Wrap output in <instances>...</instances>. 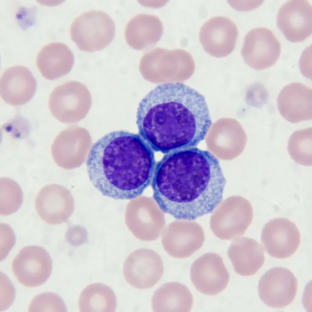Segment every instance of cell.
I'll list each match as a JSON object with an SVG mask.
<instances>
[{
    "label": "cell",
    "instance_id": "cell-1",
    "mask_svg": "<svg viewBox=\"0 0 312 312\" xmlns=\"http://www.w3.org/2000/svg\"><path fill=\"white\" fill-rule=\"evenodd\" d=\"M226 183L218 159L194 147L166 158L156 171L153 197L177 219L193 221L211 213L222 201Z\"/></svg>",
    "mask_w": 312,
    "mask_h": 312
},
{
    "label": "cell",
    "instance_id": "cell-6",
    "mask_svg": "<svg viewBox=\"0 0 312 312\" xmlns=\"http://www.w3.org/2000/svg\"><path fill=\"white\" fill-rule=\"evenodd\" d=\"M52 269V261L47 251L38 246L22 248L12 264L13 274L23 285L35 287L44 283L49 278Z\"/></svg>",
    "mask_w": 312,
    "mask_h": 312
},
{
    "label": "cell",
    "instance_id": "cell-8",
    "mask_svg": "<svg viewBox=\"0 0 312 312\" xmlns=\"http://www.w3.org/2000/svg\"><path fill=\"white\" fill-rule=\"evenodd\" d=\"M297 286V279L289 270L275 267L268 270L261 278L258 293L260 299L267 306L282 308L293 301Z\"/></svg>",
    "mask_w": 312,
    "mask_h": 312
},
{
    "label": "cell",
    "instance_id": "cell-16",
    "mask_svg": "<svg viewBox=\"0 0 312 312\" xmlns=\"http://www.w3.org/2000/svg\"><path fill=\"white\" fill-rule=\"evenodd\" d=\"M36 81L30 70L21 66L7 68L0 79L1 97L7 104L19 106L30 101L35 93Z\"/></svg>",
    "mask_w": 312,
    "mask_h": 312
},
{
    "label": "cell",
    "instance_id": "cell-5",
    "mask_svg": "<svg viewBox=\"0 0 312 312\" xmlns=\"http://www.w3.org/2000/svg\"><path fill=\"white\" fill-rule=\"evenodd\" d=\"M91 105L90 91L85 84L77 81H69L57 86L48 100L51 114L63 123L76 122L83 119Z\"/></svg>",
    "mask_w": 312,
    "mask_h": 312
},
{
    "label": "cell",
    "instance_id": "cell-22",
    "mask_svg": "<svg viewBox=\"0 0 312 312\" xmlns=\"http://www.w3.org/2000/svg\"><path fill=\"white\" fill-rule=\"evenodd\" d=\"M288 150L297 164L304 166L312 165V127L294 131L289 138Z\"/></svg>",
    "mask_w": 312,
    "mask_h": 312
},
{
    "label": "cell",
    "instance_id": "cell-18",
    "mask_svg": "<svg viewBox=\"0 0 312 312\" xmlns=\"http://www.w3.org/2000/svg\"><path fill=\"white\" fill-rule=\"evenodd\" d=\"M238 238L229 246L228 257L237 274L243 276L254 275L264 262V250L254 239Z\"/></svg>",
    "mask_w": 312,
    "mask_h": 312
},
{
    "label": "cell",
    "instance_id": "cell-13",
    "mask_svg": "<svg viewBox=\"0 0 312 312\" xmlns=\"http://www.w3.org/2000/svg\"><path fill=\"white\" fill-rule=\"evenodd\" d=\"M35 207L41 218L52 225L66 222L74 209V200L70 192L57 184L45 186L37 193Z\"/></svg>",
    "mask_w": 312,
    "mask_h": 312
},
{
    "label": "cell",
    "instance_id": "cell-4",
    "mask_svg": "<svg viewBox=\"0 0 312 312\" xmlns=\"http://www.w3.org/2000/svg\"><path fill=\"white\" fill-rule=\"evenodd\" d=\"M114 22L107 14L99 10L83 12L73 21L70 27L72 41L81 50H100L112 42L115 36Z\"/></svg>",
    "mask_w": 312,
    "mask_h": 312
},
{
    "label": "cell",
    "instance_id": "cell-7",
    "mask_svg": "<svg viewBox=\"0 0 312 312\" xmlns=\"http://www.w3.org/2000/svg\"><path fill=\"white\" fill-rule=\"evenodd\" d=\"M281 44L270 30L258 27L244 37L241 53L245 62L257 70L274 66L280 57Z\"/></svg>",
    "mask_w": 312,
    "mask_h": 312
},
{
    "label": "cell",
    "instance_id": "cell-23",
    "mask_svg": "<svg viewBox=\"0 0 312 312\" xmlns=\"http://www.w3.org/2000/svg\"><path fill=\"white\" fill-rule=\"evenodd\" d=\"M21 188L14 180L2 177L0 179V214L8 215L18 211L23 202Z\"/></svg>",
    "mask_w": 312,
    "mask_h": 312
},
{
    "label": "cell",
    "instance_id": "cell-11",
    "mask_svg": "<svg viewBox=\"0 0 312 312\" xmlns=\"http://www.w3.org/2000/svg\"><path fill=\"white\" fill-rule=\"evenodd\" d=\"M261 236L267 253L277 258L290 257L301 243V235L297 226L285 218H276L268 221L264 226Z\"/></svg>",
    "mask_w": 312,
    "mask_h": 312
},
{
    "label": "cell",
    "instance_id": "cell-3",
    "mask_svg": "<svg viewBox=\"0 0 312 312\" xmlns=\"http://www.w3.org/2000/svg\"><path fill=\"white\" fill-rule=\"evenodd\" d=\"M89 180L104 196L117 200L140 196L149 184L153 154L135 135L110 132L92 146L86 161Z\"/></svg>",
    "mask_w": 312,
    "mask_h": 312
},
{
    "label": "cell",
    "instance_id": "cell-25",
    "mask_svg": "<svg viewBox=\"0 0 312 312\" xmlns=\"http://www.w3.org/2000/svg\"><path fill=\"white\" fill-rule=\"evenodd\" d=\"M0 311L6 310L11 305L15 296L14 287L9 278L0 272Z\"/></svg>",
    "mask_w": 312,
    "mask_h": 312
},
{
    "label": "cell",
    "instance_id": "cell-15",
    "mask_svg": "<svg viewBox=\"0 0 312 312\" xmlns=\"http://www.w3.org/2000/svg\"><path fill=\"white\" fill-rule=\"evenodd\" d=\"M282 117L292 123L312 119V89L300 83H292L281 90L277 100Z\"/></svg>",
    "mask_w": 312,
    "mask_h": 312
},
{
    "label": "cell",
    "instance_id": "cell-17",
    "mask_svg": "<svg viewBox=\"0 0 312 312\" xmlns=\"http://www.w3.org/2000/svg\"><path fill=\"white\" fill-rule=\"evenodd\" d=\"M74 64L73 54L64 44L53 42L44 45L38 53L36 64L46 79H58L69 73Z\"/></svg>",
    "mask_w": 312,
    "mask_h": 312
},
{
    "label": "cell",
    "instance_id": "cell-2",
    "mask_svg": "<svg viewBox=\"0 0 312 312\" xmlns=\"http://www.w3.org/2000/svg\"><path fill=\"white\" fill-rule=\"evenodd\" d=\"M136 123L156 150L168 152L195 147L212 124L205 97L181 83L158 86L139 104Z\"/></svg>",
    "mask_w": 312,
    "mask_h": 312
},
{
    "label": "cell",
    "instance_id": "cell-10",
    "mask_svg": "<svg viewBox=\"0 0 312 312\" xmlns=\"http://www.w3.org/2000/svg\"><path fill=\"white\" fill-rule=\"evenodd\" d=\"M190 277L198 291L209 296L217 295L224 290L230 278L222 258L214 253L204 254L192 263Z\"/></svg>",
    "mask_w": 312,
    "mask_h": 312
},
{
    "label": "cell",
    "instance_id": "cell-19",
    "mask_svg": "<svg viewBox=\"0 0 312 312\" xmlns=\"http://www.w3.org/2000/svg\"><path fill=\"white\" fill-rule=\"evenodd\" d=\"M162 23L153 14H138L127 23L125 36L128 44L137 50L145 49L155 44L163 32Z\"/></svg>",
    "mask_w": 312,
    "mask_h": 312
},
{
    "label": "cell",
    "instance_id": "cell-9",
    "mask_svg": "<svg viewBox=\"0 0 312 312\" xmlns=\"http://www.w3.org/2000/svg\"><path fill=\"white\" fill-rule=\"evenodd\" d=\"M164 271L160 255L151 250L140 249L130 254L125 261L123 273L126 282L140 289L153 287Z\"/></svg>",
    "mask_w": 312,
    "mask_h": 312
},
{
    "label": "cell",
    "instance_id": "cell-20",
    "mask_svg": "<svg viewBox=\"0 0 312 312\" xmlns=\"http://www.w3.org/2000/svg\"><path fill=\"white\" fill-rule=\"evenodd\" d=\"M193 303L188 288L176 282L162 285L154 292L151 298L152 309L155 312H189Z\"/></svg>",
    "mask_w": 312,
    "mask_h": 312
},
{
    "label": "cell",
    "instance_id": "cell-12",
    "mask_svg": "<svg viewBox=\"0 0 312 312\" xmlns=\"http://www.w3.org/2000/svg\"><path fill=\"white\" fill-rule=\"evenodd\" d=\"M278 27L286 38L292 42L303 41L312 32V6L306 0H290L279 8L276 19Z\"/></svg>",
    "mask_w": 312,
    "mask_h": 312
},
{
    "label": "cell",
    "instance_id": "cell-14",
    "mask_svg": "<svg viewBox=\"0 0 312 312\" xmlns=\"http://www.w3.org/2000/svg\"><path fill=\"white\" fill-rule=\"evenodd\" d=\"M238 34V27L233 20L227 17L217 16L209 19L202 25L199 37L206 52L220 57L233 51Z\"/></svg>",
    "mask_w": 312,
    "mask_h": 312
},
{
    "label": "cell",
    "instance_id": "cell-24",
    "mask_svg": "<svg viewBox=\"0 0 312 312\" xmlns=\"http://www.w3.org/2000/svg\"><path fill=\"white\" fill-rule=\"evenodd\" d=\"M28 312H67L65 304L58 295L51 292L35 296L30 304Z\"/></svg>",
    "mask_w": 312,
    "mask_h": 312
},
{
    "label": "cell",
    "instance_id": "cell-21",
    "mask_svg": "<svg viewBox=\"0 0 312 312\" xmlns=\"http://www.w3.org/2000/svg\"><path fill=\"white\" fill-rule=\"evenodd\" d=\"M80 312H115L116 297L113 289L102 283L86 287L80 294L78 301Z\"/></svg>",
    "mask_w": 312,
    "mask_h": 312
}]
</instances>
